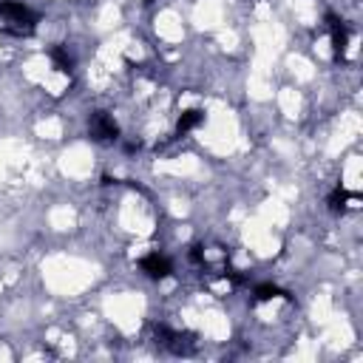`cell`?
<instances>
[{"label": "cell", "mask_w": 363, "mask_h": 363, "mask_svg": "<svg viewBox=\"0 0 363 363\" xmlns=\"http://www.w3.org/2000/svg\"><path fill=\"white\" fill-rule=\"evenodd\" d=\"M0 23L6 31L23 37L37 28V14L20 0H0Z\"/></svg>", "instance_id": "obj_1"}, {"label": "cell", "mask_w": 363, "mask_h": 363, "mask_svg": "<svg viewBox=\"0 0 363 363\" xmlns=\"http://www.w3.org/2000/svg\"><path fill=\"white\" fill-rule=\"evenodd\" d=\"M153 340H156V346H162V349H167V352H173V354H193V352H196L193 335H187V332H173V329H167V326H153Z\"/></svg>", "instance_id": "obj_2"}, {"label": "cell", "mask_w": 363, "mask_h": 363, "mask_svg": "<svg viewBox=\"0 0 363 363\" xmlns=\"http://www.w3.org/2000/svg\"><path fill=\"white\" fill-rule=\"evenodd\" d=\"M88 130L96 142H116L119 139V125L113 122V116H108L105 111H96L88 119Z\"/></svg>", "instance_id": "obj_3"}, {"label": "cell", "mask_w": 363, "mask_h": 363, "mask_svg": "<svg viewBox=\"0 0 363 363\" xmlns=\"http://www.w3.org/2000/svg\"><path fill=\"white\" fill-rule=\"evenodd\" d=\"M329 40H332V57L335 60H343L346 54V45H349V28L340 17L329 14Z\"/></svg>", "instance_id": "obj_4"}, {"label": "cell", "mask_w": 363, "mask_h": 363, "mask_svg": "<svg viewBox=\"0 0 363 363\" xmlns=\"http://www.w3.org/2000/svg\"><path fill=\"white\" fill-rule=\"evenodd\" d=\"M139 269H142L147 278H167V275L173 272L170 261H167L164 255H159V252H150V255H145V258L139 261Z\"/></svg>", "instance_id": "obj_5"}, {"label": "cell", "mask_w": 363, "mask_h": 363, "mask_svg": "<svg viewBox=\"0 0 363 363\" xmlns=\"http://www.w3.org/2000/svg\"><path fill=\"white\" fill-rule=\"evenodd\" d=\"M201 122H204V111H201V108H190V111H184V113L179 116V122H176V133L184 136V133H190L193 128H199Z\"/></svg>", "instance_id": "obj_6"}, {"label": "cell", "mask_w": 363, "mask_h": 363, "mask_svg": "<svg viewBox=\"0 0 363 363\" xmlns=\"http://www.w3.org/2000/svg\"><path fill=\"white\" fill-rule=\"evenodd\" d=\"M354 201H357V196L349 193L346 187H335V190L329 193V210H335V213H343V210L352 207Z\"/></svg>", "instance_id": "obj_7"}, {"label": "cell", "mask_w": 363, "mask_h": 363, "mask_svg": "<svg viewBox=\"0 0 363 363\" xmlns=\"http://www.w3.org/2000/svg\"><path fill=\"white\" fill-rule=\"evenodd\" d=\"M272 298H286V292L278 289L275 284H258L255 286V301H272Z\"/></svg>", "instance_id": "obj_8"}, {"label": "cell", "mask_w": 363, "mask_h": 363, "mask_svg": "<svg viewBox=\"0 0 363 363\" xmlns=\"http://www.w3.org/2000/svg\"><path fill=\"white\" fill-rule=\"evenodd\" d=\"M51 60H54V65H57L60 71L71 74V68H74V60L68 57V51H65V48H54V51H51Z\"/></svg>", "instance_id": "obj_9"}]
</instances>
